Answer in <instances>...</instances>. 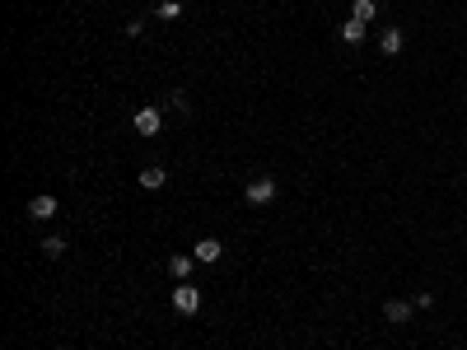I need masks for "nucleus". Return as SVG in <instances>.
<instances>
[{"instance_id":"f257e3e1","label":"nucleus","mask_w":467,"mask_h":350,"mask_svg":"<svg viewBox=\"0 0 467 350\" xmlns=\"http://www.w3.org/2000/svg\"><path fill=\"white\" fill-rule=\"evenodd\" d=\"M243 196H248V205H267V201H276V178H253Z\"/></svg>"},{"instance_id":"f03ea898","label":"nucleus","mask_w":467,"mask_h":350,"mask_svg":"<svg viewBox=\"0 0 467 350\" xmlns=\"http://www.w3.org/2000/svg\"><path fill=\"white\" fill-rule=\"evenodd\" d=\"M173 308H178V313H197V308H201V290L187 285V281H178V290H173Z\"/></svg>"},{"instance_id":"7ed1b4c3","label":"nucleus","mask_w":467,"mask_h":350,"mask_svg":"<svg viewBox=\"0 0 467 350\" xmlns=\"http://www.w3.org/2000/svg\"><path fill=\"white\" fill-rule=\"evenodd\" d=\"M131 126L141 131V136H155L159 126H164V117H159V108H141V113L131 117Z\"/></svg>"},{"instance_id":"20e7f679","label":"nucleus","mask_w":467,"mask_h":350,"mask_svg":"<svg viewBox=\"0 0 467 350\" xmlns=\"http://www.w3.org/2000/svg\"><path fill=\"white\" fill-rule=\"evenodd\" d=\"M192 257H197V261H220L224 257V243H220V238H201L197 248H192Z\"/></svg>"},{"instance_id":"39448f33","label":"nucleus","mask_w":467,"mask_h":350,"mask_svg":"<svg viewBox=\"0 0 467 350\" xmlns=\"http://www.w3.org/2000/svg\"><path fill=\"white\" fill-rule=\"evenodd\" d=\"M56 215V196H33L28 201V220H52Z\"/></svg>"},{"instance_id":"423d86ee","label":"nucleus","mask_w":467,"mask_h":350,"mask_svg":"<svg viewBox=\"0 0 467 350\" xmlns=\"http://www.w3.org/2000/svg\"><path fill=\"white\" fill-rule=\"evenodd\" d=\"M192 266H197V257H182V252H178V257H168V276H173V281H187Z\"/></svg>"},{"instance_id":"0eeeda50","label":"nucleus","mask_w":467,"mask_h":350,"mask_svg":"<svg viewBox=\"0 0 467 350\" xmlns=\"http://www.w3.org/2000/svg\"><path fill=\"white\" fill-rule=\"evenodd\" d=\"M164 182H168L164 169H155V164H150V169H141V187H145V192H159Z\"/></svg>"},{"instance_id":"6e6552de","label":"nucleus","mask_w":467,"mask_h":350,"mask_svg":"<svg viewBox=\"0 0 467 350\" xmlns=\"http://www.w3.org/2000/svg\"><path fill=\"white\" fill-rule=\"evenodd\" d=\"M383 317H388V322H407V317H412V304H407V299H388V304H383Z\"/></svg>"},{"instance_id":"1a4fd4ad","label":"nucleus","mask_w":467,"mask_h":350,"mask_svg":"<svg viewBox=\"0 0 467 350\" xmlns=\"http://www.w3.org/2000/svg\"><path fill=\"white\" fill-rule=\"evenodd\" d=\"M378 47H383V57H397V52H402V33H397V28H388V33L378 38Z\"/></svg>"},{"instance_id":"9d476101","label":"nucleus","mask_w":467,"mask_h":350,"mask_svg":"<svg viewBox=\"0 0 467 350\" xmlns=\"http://www.w3.org/2000/svg\"><path fill=\"white\" fill-rule=\"evenodd\" d=\"M378 14V0H356V10H351V19H360V23H369Z\"/></svg>"},{"instance_id":"9b49d317","label":"nucleus","mask_w":467,"mask_h":350,"mask_svg":"<svg viewBox=\"0 0 467 350\" xmlns=\"http://www.w3.org/2000/svg\"><path fill=\"white\" fill-rule=\"evenodd\" d=\"M360 38H365V23H360V19H346L341 23V43H360Z\"/></svg>"},{"instance_id":"f8f14e48","label":"nucleus","mask_w":467,"mask_h":350,"mask_svg":"<svg viewBox=\"0 0 467 350\" xmlns=\"http://www.w3.org/2000/svg\"><path fill=\"white\" fill-rule=\"evenodd\" d=\"M43 252H47V257H66V238H43Z\"/></svg>"},{"instance_id":"ddd939ff","label":"nucleus","mask_w":467,"mask_h":350,"mask_svg":"<svg viewBox=\"0 0 467 350\" xmlns=\"http://www.w3.org/2000/svg\"><path fill=\"white\" fill-rule=\"evenodd\" d=\"M159 19H182V0H164L159 5Z\"/></svg>"}]
</instances>
